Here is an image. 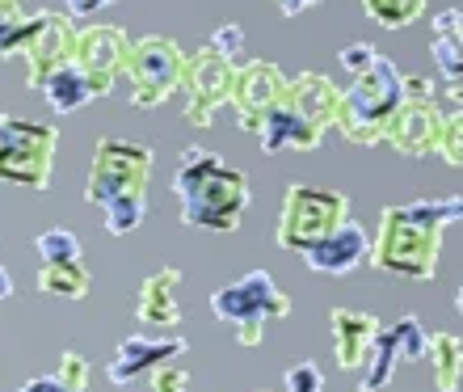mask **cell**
<instances>
[{"instance_id": "7402d4cb", "label": "cell", "mask_w": 463, "mask_h": 392, "mask_svg": "<svg viewBox=\"0 0 463 392\" xmlns=\"http://www.w3.org/2000/svg\"><path fill=\"white\" fill-rule=\"evenodd\" d=\"M38 93L51 101V110H55V114H72V110H80V106H89V101H98L93 85L80 76V68H76V63H63L60 72H51L47 85L38 89Z\"/></svg>"}, {"instance_id": "ac0fdd59", "label": "cell", "mask_w": 463, "mask_h": 392, "mask_svg": "<svg viewBox=\"0 0 463 392\" xmlns=\"http://www.w3.org/2000/svg\"><path fill=\"white\" fill-rule=\"evenodd\" d=\"M177 287H182V270L177 266L152 270V274L139 282V295H135V320L147 325V330H173V325H182Z\"/></svg>"}, {"instance_id": "7c38bea8", "label": "cell", "mask_w": 463, "mask_h": 392, "mask_svg": "<svg viewBox=\"0 0 463 392\" xmlns=\"http://www.w3.org/2000/svg\"><path fill=\"white\" fill-rule=\"evenodd\" d=\"M72 38L76 22L68 13H34V30L25 34V85L43 89L51 72H60L63 63H72Z\"/></svg>"}, {"instance_id": "5bb4252c", "label": "cell", "mask_w": 463, "mask_h": 392, "mask_svg": "<svg viewBox=\"0 0 463 392\" xmlns=\"http://www.w3.org/2000/svg\"><path fill=\"white\" fill-rule=\"evenodd\" d=\"M177 355H185V338L173 330H152V333H131V338H122L114 346V359L106 363V376L110 384L127 388L135 384L139 376H152L156 368L173 363Z\"/></svg>"}, {"instance_id": "7a4b0ae2", "label": "cell", "mask_w": 463, "mask_h": 392, "mask_svg": "<svg viewBox=\"0 0 463 392\" xmlns=\"http://www.w3.org/2000/svg\"><path fill=\"white\" fill-rule=\"evenodd\" d=\"M156 152L135 139H98L93 148V169H89L85 198L106 211V233L127 236L147 215V182H152Z\"/></svg>"}, {"instance_id": "d6a6232c", "label": "cell", "mask_w": 463, "mask_h": 392, "mask_svg": "<svg viewBox=\"0 0 463 392\" xmlns=\"http://www.w3.org/2000/svg\"><path fill=\"white\" fill-rule=\"evenodd\" d=\"M190 388V371L177 368V363H165V368L152 371V392H185Z\"/></svg>"}, {"instance_id": "30bf717a", "label": "cell", "mask_w": 463, "mask_h": 392, "mask_svg": "<svg viewBox=\"0 0 463 392\" xmlns=\"http://www.w3.org/2000/svg\"><path fill=\"white\" fill-rule=\"evenodd\" d=\"M232 76H236V63H228L215 47H203L198 55H190V60H185V72H182L185 123H194V127H211V123H215V114L228 106Z\"/></svg>"}, {"instance_id": "1f68e13d", "label": "cell", "mask_w": 463, "mask_h": 392, "mask_svg": "<svg viewBox=\"0 0 463 392\" xmlns=\"http://www.w3.org/2000/svg\"><path fill=\"white\" fill-rule=\"evenodd\" d=\"M375 60H379V51L371 47V43H350V47L337 51V63H342V68H345L350 76H363Z\"/></svg>"}, {"instance_id": "52a82bcc", "label": "cell", "mask_w": 463, "mask_h": 392, "mask_svg": "<svg viewBox=\"0 0 463 392\" xmlns=\"http://www.w3.org/2000/svg\"><path fill=\"white\" fill-rule=\"evenodd\" d=\"M350 220V198L342 190H317V186H291L282 195L279 211V245L291 253H307L329 233H337Z\"/></svg>"}, {"instance_id": "4316f807", "label": "cell", "mask_w": 463, "mask_h": 392, "mask_svg": "<svg viewBox=\"0 0 463 392\" xmlns=\"http://www.w3.org/2000/svg\"><path fill=\"white\" fill-rule=\"evenodd\" d=\"M34 249L43 262H80V241H76V233H68V228H47V233H38Z\"/></svg>"}, {"instance_id": "277c9868", "label": "cell", "mask_w": 463, "mask_h": 392, "mask_svg": "<svg viewBox=\"0 0 463 392\" xmlns=\"http://www.w3.org/2000/svg\"><path fill=\"white\" fill-rule=\"evenodd\" d=\"M401 101H404V72L379 55L363 76H354L350 89H342V106H337L333 127L342 131L345 144L375 148L383 144L388 119L401 110Z\"/></svg>"}, {"instance_id": "836d02e7", "label": "cell", "mask_w": 463, "mask_h": 392, "mask_svg": "<svg viewBox=\"0 0 463 392\" xmlns=\"http://www.w3.org/2000/svg\"><path fill=\"white\" fill-rule=\"evenodd\" d=\"M17 392H68V388H63L55 376H34V380H25Z\"/></svg>"}, {"instance_id": "603a6c76", "label": "cell", "mask_w": 463, "mask_h": 392, "mask_svg": "<svg viewBox=\"0 0 463 392\" xmlns=\"http://www.w3.org/2000/svg\"><path fill=\"white\" fill-rule=\"evenodd\" d=\"M426 359H430V368H434V384H439V392H459V376H463L459 333H430L426 338Z\"/></svg>"}, {"instance_id": "cb8c5ba5", "label": "cell", "mask_w": 463, "mask_h": 392, "mask_svg": "<svg viewBox=\"0 0 463 392\" xmlns=\"http://www.w3.org/2000/svg\"><path fill=\"white\" fill-rule=\"evenodd\" d=\"M89 287H93V274H89L80 262H43V266H38V292L43 295L85 300Z\"/></svg>"}, {"instance_id": "e0dca14e", "label": "cell", "mask_w": 463, "mask_h": 392, "mask_svg": "<svg viewBox=\"0 0 463 392\" xmlns=\"http://www.w3.org/2000/svg\"><path fill=\"white\" fill-rule=\"evenodd\" d=\"M366 258H371V236H366V228L354 220V215L337 228V233H329L320 245H312L304 253L307 270H317V274H333V279H342V274L358 270Z\"/></svg>"}, {"instance_id": "5b68a950", "label": "cell", "mask_w": 463, "mask_h": 392, "mask_svg": "<svg viewBox=\"0 0 463 392\" xmlns=\"http://www.w3.org/2000/svg\"><path fill=\"white\" fill-rule=\"evenodd\" d=\"M211 312L236 330L241 346H261L269 320L291 317V300H287V292H279L269 270H249L236 282L211 292Z\"/></svg>"}, {"instance_id": "d4e9b609", "label": "cell", "mask_w": 463, "mask_h": 392, "mask_svg": "<svg viewBox=\"0 0 463 392\" xmlns=\"http://www.w3.org/2000/svg\"><path fill=\"white\" fill-rule=\"evenodd\" d=\"M30 30H34V17L22 13V0H0V60H9L13 51H22Z\"/></svg>"}, {"instance_id": "8fae6325", "label": "cell", "mask_w": 463, "mask_h": 392, "mask_svg": "<svg viewBox=\"0 0 463 392\" xmlns=\"http://www.w3.org/2000/svg\"><path fill=\"white\" fill-rule=\"evenodd\" d=\"M127 55H131V34L122 25H85L76 30L72 38V63L80 68L93 93L106 98L118 81V72L127 68Z\"/></svg>"}, {"instance_id": "6da1fadb", "label": "cell", "mask_w": 463, "mask_h": 392, "mask_svg": "<svg viewBox=\"0 0 463 392\" xmlns=\"http://www.w3.org/2000/svg\"><path fill=\"white\" fill-rule=\"evenodd\" d=\"M459 195L455 198H421V203H401L383 207L379 233L371 241V266L383 274H401L413 282H430L439 274V249L447 224L459 220Z\"/></svg>"}, {"instance_id": "d590c367", "label": "cell", "mask_w": 463, "mask_h": 392, "mask_svg": "<svg viewBox=\"0 0 463 392\" xmlns=\"http://www.w3.org/2000/svg\"><path fill=\"white\" fill-rule=\"evenodd\" d=\"M9 295H13V279H9V270L0 266V304H5Z\"/></svg>"}, {"instance_id": "e575fe53", "label": "cell", "mask_w": 463, "mask_h": 392, "mask_svg": "<svg viewBox=\"0 0 463 392\" xmlns=\"http://www.w3.org/2000/svg\"><path fill=\"white\" fill-rule=\"evenodd\" d=\"M279 5L282 17H299L304 9H312V5H325V0H274Z\"/></svg>"}, {"instance_id": "3957f363", "label": "cell", "mask_w": 463, "mask_h": 392, "mask_svg": "<svg viewBox=\"0 0 463 392\" xmlns=\"http://www.w3.org/2000/svg\"><path fill=\"white\" fill-rule=\"evenodd\" d=\"M173 195L182 203V224L203 233H236L249 207V177L223 165L207 148H185L173 173Z\"/></svg>"}, {"instance_id": "9a60e30c", "label": "cell", "mask_w": 463, "mask_h": 392, "mask_svg": "<svg viewBox=\"0 0 463 392\" xmlns=\"http://www.w3.org/2000/svg\"><path fill=\"white\" fill-rule=\"evenodd\" d=\"M439 131H442V106L434 98H404L401 110L388 119L383 144L401 157H439Z\"/></svg>"}, {"instance_id": "f546056e", "label": "cell", "mask_w": 463, "mask_h": 392, "mask_svg": "<svg viewBox=\"0 0 463 392\" xmlns=\"http://www.w3.org/2000/svg\"><path fill=\"white\" fill-rule=\"evenodd\" d=\"M55 380H60L68 392H89V359L76 355V350H63Z\"/></svg>"}, {"instance_id": "83f0119b", "label": "cell", "mask_w": 463, "mask_h": 392, "mask_svg": "<svg viewBox=\"0 0 463 392\" xmlns=\"http://www.w3.org/2000/svg\"><path fill=\"white\" fill-rule=\"evenodd\" d=\"M439 157L459 169L463 165V119L459 110H442V131H439Z\"/></svg>"}, {"instance_id": "8992f818", "label": "cell", "mask_w": 463, "mask_h": 392, "mask_svg": "<svg viewBox=\"0 0 463 392\" xmlns=\"http://www.w3.org/2000/svg\"><path fill=\"white\" fill-rule=\"evenodd\" d=\"M55 148H60L55 123H25L17 114H0V182L25 186V190L51 186Z\"/></svg>"}, {"instance_id": "2e32d148", "label": "cell", "mask_w": 463, "mask_h": 392, "mask_svg": "<svg viewBox=\"0 0 463 392\" xmlns=\"http://www.w3.org/2000/svg\"><path fill=\"white\" fill-rule=\"evenodd\" d=\"M282 106L295 110L307 127H317V131L325 135L333 127V119H337L342 89L333 85L329 76H320V72H299V76L287 81V89H282Z\"/></svg>"}, {"instance_id": "ffe728a7", "label": "cell", "mask_w": 463, "mask_h": 392, "mask_svg": "<svg viewBox=\"0 0 463 392\" xmlns=\"http://www.w3.org/2000/svg\"><path fill=\"white\" fill-rule=\"evenodd\" d=\"M257 139H261V152H282V148L312 152V148L325 144V135H320L317 127H307L295 110H287L282 101L266 114V119H261V127H257Z\"/></svg>"}, {"instance_id": "d6986e66", "label": "cell", "mask_w": 463, "mask_h": 392, "mask_svg": "<svg viewBox=\"0 0 463 392\" xmlns=\"http://www.w3.org/2000/svg\"><path fill=\"white\" fill-rule=\"evenodd\" d=\"M329 325H333L337 368H342V371H358L366 363V350H371V342H375V333L383 330V325H379V317L358 312V308H333Z\"/></svg>"}, {"instance_id": "9c48e42d", "label": "cell", "mask_w": 463, "mask_h": 392, "mask_svg": "<svg viewBox=\"0 0 463 392\" xmlns=\"http://www.w3.org/2000/svg\"><path fill=\"white\" fill-rule=\"evenodd\" d=\"M426 338L417 317H401L392 330H379L371 350H366V363L358 368V392H379L388 388L392 376L401 363H421L426 359Z\"/></svg>"}, {"instance_id": "484cf974", "label": "cell", "mask_w": 463, "mask_h": 392, "mask_svg": "<svg viewBox=\"0 0 463 392\" xmlns=\"http://www.w3.org/2000/svg\"><path fill=\"white\" fill-rule=\"evenodd\" d=\"M426 9V0H363V13L371 22L388 25V30H401V25L417 22Z\"/></svg>"}, {"instance_id": "f1b7e54d", "label": "cell", "mask_w": 463, "mask_h": 392, "mask_svg": "<svg viewBox=\"0 0 463 392\" xmlns=\"http://www.w3.org/2000/svg\"><path fill=\"white\" fill-rule=\"evenodd\" d=\"M207 47H215L223 55V60L228 63H236V68H241L244 60H249V47H244V30L236 22H223L220 30H215V34L207 38Z\"/></svg>"}, {"instance_id": "4dcf8cb0", "label": "cell", "mask_w": 463, "mask_h": 392, "mask_svg": "<svg viewBox=\"0 0 463 392\" xmlns=\"http://www.w3.org/2000/svg\"><path fill=\"white\" fill-rule=\"evenodd\" d=\"M287 392H325V376H320L317 363H295L287 368Z\"/></svg>"}, {"instance_id": "4fadbf2b", "label": "cell", "mask_w": 463, "mask_h": 392, "mask_svg": "<svg viewBox=\"0 0 463 392\" xmlns=\"http://www.w3.org/2000/svg\"><path fill=\"white\" fill-rule=\"evenodd\" d=\"M282 89H287V76L269 60H244L241 68H236L228 106L236 110L241 131H257V127H261V119L282 101Z\"/></svg>"}, {"instance_id": "ba28073f", "label": "cell", "mask_w": 463, "mask_h": 392, "mask_svg": "<svg viewBox=\"0 0 463 392\" xmlns=\"http://www.w3.org/2000/svg\"><path fill=\"white\" fill-rule=\"evenodd\" d=\"M122 72L131 76V101L139 110H152V106H165V101L182 89V72H185V51L165 34H144L131 38V55H127V68Z\"/></svg>"}, {"instance_id": "44dd1931", "label": "cell", "mask_w": 463, "mask_h": 392, "mask_svg": "<svg viewBox=\"0 0 463 392\" xmlns=\"http://www.w3.org/2000/svg\"><path fill=\"white\" fill-rule=\"evenodd\" d=\"M459 22H463L459 9H442L439 17H434V63H439L442 81L451 85V93H459V81H463V38H459Z\"/></svg>"}]
</instances>
